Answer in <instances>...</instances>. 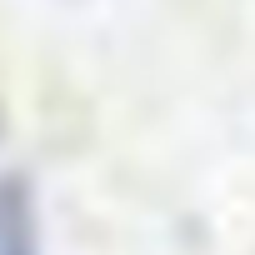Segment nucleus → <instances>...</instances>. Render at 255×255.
I'll use <instances>...</instances> for the list:
<instances>
[{
  "label": "nucleus",
  "instance_id": "f257e3e1",
  "mask_svg": "<svg viewBox=\"0 0 255 255\" xmlns=\"http://www.w3.org/2000/svg\"><path fill=\"white\" fill-rule=\"evenodd\" d=\"M0 255H40L35 205L20 180H0Z\"/></svg>",
  "mask_w": 255,
  "mask_h": 255
}]
</instances>
